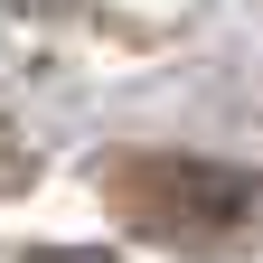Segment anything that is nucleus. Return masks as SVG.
Returning <instances> with one entry per match:
<instances>
[{"label": "nucleus", "instance_id": "nucleus-1", "mask_svg": "<svg viewBox=\"0 0 263 263\" xmlns=\"http://www.w3.org/2000/svg\"><path fill=\"white\" fill-rule=\"evenodd\" d=\"M104 197L122 207L132 235L179 245V254H245L263 235V170H226V160H179V151H132L104 170Z\"/></svg>", "mask_w": 263, "mask_h": 263}]
</instances>
